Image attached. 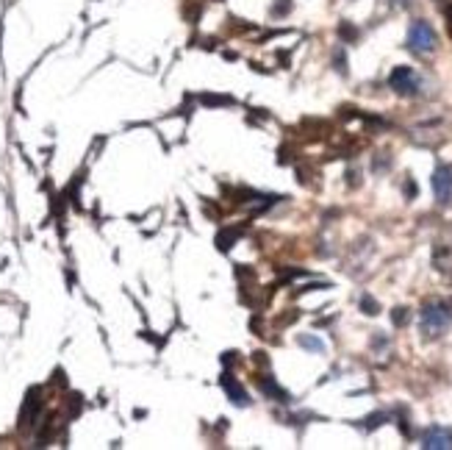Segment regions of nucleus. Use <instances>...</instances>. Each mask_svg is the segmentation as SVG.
Returning a JSON list of instances; mask_svg holds the SVG:
<instances>
[{"label":"nucleus","mask_w":452,"mask_h":450,"mask_svg":"<svg viewBox=\"0 0 452 450\" xmlns=\"http://www.w3.org/2000/svg\"><path fill=\"white\" fill-rule=\"evenodd\" d=\"M436 45H439V39H436V31L430 28V22L416 20L408 31V48L416 51V53H433Z\"/></svg>","instance_id":"obj_2"},{"label":"nucleus","mask_w":452,"mask_h":450,"mask_svg":"<svg viewBox=\"0 0 452 450\" xmlns=\"http://www.w3.org/2000/svg\"><path fill=\"white\" fill-rule=\"evenodd\" d=\"M39 411H42V390L34 387V390H28V394H25V406L20 411V428L34 425L36 417H39Z\"/></svg>","instance_id":"obj_6"},{"label":"nucleus","mask_w":452,"mask_h":450,"mask_svg":"<svg viewBox=\"0 0 452 450\" xmlns=\"http://www.w3.org/2000/svg\"><path fill=\"white\" fill-rule=\"evenodd\" d=\"M336 64H339V72H347V67H344V53H336Z\"/></svg>","instance_id":"obj_17"},{"label":"nucleus","mask_w":452,"mask_h":450,"mask_svg":"<svg viewBox=\"0 0 452 450\" xmlns=\"http://www.w3.org/2000/svg\"><path fill=\"white\" fill-rule=\"evenodd\" d=\"M389 86L394 89L397 95L411 98V95L419 92V75H416L411 67H394L392 75H389Z\"/></svg>","instance_id":"obj_3"},{"label":"nucleus","mask_w":452,"mask_h":450,"mask_svg":"<svg viewBox=\"0 0 452 450\" xmlns=\"http://www.w3.org/2000/svg\"><path fill=\"white\" fill-rule=\"evenodd\" d=\"M405 192H408V198H413V195H416V184L408 181V184H405Z\"/></svg>","instance_id":"obj_18"},{"label":"nucleus","mask_w":452,"mask_h":450,"mask_svg":"<svg viewBox=\"0 0 452 450\" xmlns=\"http://www.w3.org/2000/svg\"><path fill=\"white\" fill-rule=\"evenodd\" d=\"M422 448L425 450H450L452 448V431L444 425H430L422 434Z\"/></svg>","instance_id":"obj_5"},{"label":"nucleus","mask_w":452,"mask_h":450,"mask_svg":"<svg viewBox=\"0 0 452 450\" xmlns=\"http://www.w3.org/2000/svg\"><path fill=\"white\" fill-rule=\"evenodd\" d=\"M288 11H291V3H288V0H278L275 8H272L275 17H283V14H288Z\"/></svg>","instance_id":"obj_16"},{"label":"nucleus","mask_w":452,"mask_h":450,"mask_svg":"<svg viewBox=\"0 0 452 450\" xmlns=\"http://www.w3.org/2000/svg\"><path fill=\"white\" fill-rule=\"evenodd\" d=\"M297 342H300V345H303L305 350H314V353H322V350H325V345H322V342H319L317 337H305V334H303V337L297 339Z\"/></svg>","instance_id":"obj_12"},{"label":"nucleus","mask_w":452,"mask_h":450,"mask_svg":"<svg viewBox=\"0 0 452 450\" xmlns=\"http://www.w3.org/2000/svg\"><path fill=\"white\" fill-rule=\"evenodd\" d=\"M258 387H261V392L264 394H270V397H275V400H281V403H288V394L283 392L272 378H267V375H264V378H258Z\"/></svg>","instance_id":"obj_9"},{"label":"nucleus","mask_w":452,"mask_h":450,"mask_svg":"<svg viewBox=\"0 0 452 450\" xmlns=\"http://www.w3.org/2000/svg\"><path fill=\"white\" fill-rule=\"evenodd\" d=\"M241 236V231L239 228H222L220 233H217V248L222 250V253H227L233 245H236V239Z\"/></svg>","instance_id":"obj_8"},{"label":"nucleus","mask_w":452,"mask_h":450,"mask_svg":"<svg viewBox=\"0 0 452 450\" xmlns=\"http://www.w3.org/2000/svg\"><path fill=\"white\" fill-rule=\"evenodd\" d=\"M433 195L441 206H452V167L439 165L433 172Z\"/></svg>","instance_id":"obj_4"},{"label":"nucleus","mask_w":452,"mask_h":450,"mask_svg":"<svg viewBox=\"0 0 452 450\" xmlns=\"http://www.w3.org/2000/svg\"><path fill=\"white\" fill-rule=\"evenodd\" d=\"M392 320H394V326H405L408 323V309H394L392 311Z\"/></svg>","instance_id":"obj_15"},{"label":"nucleus","mask_w":452,"mask_h":450,"mask_svg":"<svg viewBox=\"0 0 452 450\" xmlns=\"http://www.w3.org/2000/svg\"><path fill=\"white\" fill-rule=\"evenodd\" d=\"M200 103H203V106H230V103H233V98H227V95H211V92H206V95H200Z\"/></svg>","instance_id":"obj_10"},{"label":"nucleus","mask_w":452,"mask_h":450,"mask_svg":"<svg viewBox=\"0 0 452 450\" xmlns=\"http://www.w3.org/2000/svg\"><path fill=\"white\" fill-rule=\"evenodd\" d=\"M452 326V311L444 303H430L422 309V317H419V331L427 339H436L441 334H447V328Z\"/></svg>","instance_id":"obj_1"},{"label":"nucleus","mask_w":452,"mask_h":450,"mask_svg":"<svg viewBox=\"0 0 452 450\" xmlns=\"http://www.w3.org/2000/svg\"><path fill=\"white\" fill-rule=\"evenodd\" d=\"M339 37H341V39H347V42H355V39H358V28H352L350 22H341V25H339Z\"/></svg>","instance_id":"obj_14"},{"label":"nucleus","mask_w":452,"mask_h":450,"mask_svg":"<svg viewBox=\"0 0 452 450\" xmlns=\"http://www.w3.org/2000/svg\"><path fill=\"white\" fill-rule=\"evenodd\" d=\"M361 311H364V314H369V317H375V314L380 311V306H378V300H375V297L364 295V297H361Z\"/></svg>","instance_id":"obj_11"},{"label":"nucleus","mask_w":452,"mask_h":450,"mask_svg":"<svg viewBox=\"0 0 452 450\" xmlns=\"http://www.w3.org/2000/svg\"><path fill=\"white\" fill-rule=\"evenodd\" d=\"M222 390L227 392V397H230V403H236V406H250V397H247V392H244V387L230 375V373H222Z\"/></svg>","instance_id":"obj_7"},{"label":"nucleus","mask_w":452,"mask_h":450,"mask_svg":"<svg viewBox=\"0 0 452 450\" xmlns=\"http://www.w3.org/2000/svg\"><path fill=\"white\" fill-rule=\"evenodd\" d=\"M386 420H389V417H386L383 411H378V414H372V417H366V420H364V428H366V431H372V428H380V425H383Z\"/></svg>","instance_id":"obj_13"}]
</instances>
